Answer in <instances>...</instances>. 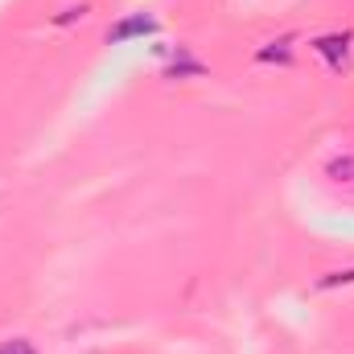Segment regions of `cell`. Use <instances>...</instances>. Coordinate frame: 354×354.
Here are the masks:
<instances>
[{
  "label": "cell",
  "mask_w": 354,
  "mask_h": 354,
  "mask_svg": "<svg viewBox=\"0 0 354 354\" xmlns=\"http://www.w3.org/2000/svg\"><path fill=\"white\" fill-rule=\"evenodd\" d=\"M0 354H37V351H33L25 338H17V342H4V346H0Z\"/></svg>",
  "instance_id": "obj_4"
},
{
  "label": "cell",
  "mask_w": 354,
  "mask_h": 354,
  "mask_svg": "<svg viewBox=\"0 0 354 354\" xmlns=\"http://www.w3.org/2000/svg\"><path fill=\"white\" fill-rule=\"evenodd\" d=\"M153 29V21H145V17H136V21H124L115 33H107V41H120V37H128V33H149Z\"/></svg>",
  "instance_id": "obj_3"
},
{
  "label": "cell",
  "mask_w": 354,
  "mask_h": 354,
  "mask_svg": "<svg viewBox=\"0 0 354 354\" xmlns=\"http://www.w3.org/2000/svg\"><path fill=\"white\" fill-rule=\"evenodd\" d=\"M326 174L334 177V181H354V153H346V157H334V161L326 165Z\"/></svg>",
  "instance_id": "obj_2"
},
{
  "label": "cell",
  "mask_w": 354,
  "mask_h": 354,
  "mask_svg": "<svg viewBox=\"0 0 354 354\" xmlns=\"http://www.w3.org/2000/svg\"><path fill=\"white\" fill-rule=\"evenodd\" d=\"M346 41H351L346 33H342V37H317V46H313V50H317V54H326L334 71H342V66H346Z\"/></svg>",
  "instance_id": "obj_1"
}]
</instances>
